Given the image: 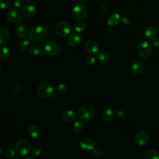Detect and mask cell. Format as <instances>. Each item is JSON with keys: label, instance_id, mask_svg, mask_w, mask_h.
Instances as JSON below:
<instances>
[{"label": "cell", "instance_id": "obj_14", "mask_svg": "<svg viewBox=\"0 0 159 159\" xmlns=\"http://www.w3.org/2000/svg\"><path fill=\"white\" fill-rule=\"evenodd\" d=\"M85 48L87 52L91 54L96 53L99 50V45L94 39H89L85 43Z\"/></svg>", "mask_w": 159, "mask_h": 159}, {"label": "cell", "instance_id": "obj_3", "mask_svg": "<svg viewBox=\"0 0 159 159\" xmlns=\"http://www.w3.org/2000/svg\"><path fill=\"white\" fill-rule=\"evenodd\" d=\"M15 147L19 154L25 156L28 155L32 150L30 143L25 139H19L15 144Z\"/></svg>", "mask_w": 159, "mask_h": 159}, {"label": "cell", "instance_id": "obj_13", "mask_svg": "<svg viewBox=\"0 0 159 159\" xmlns=\"http://www.w3.org/2000/svg\"><path fill=\"white\" fill-rule=\"evenodd\" d=\"M80 147L84 150H93L95 147V142L91 138H84L80 142Z\"/></svg>", "mask_w": 159, "mask_h": 159}, {"label": "cell", "instance_id": "obj_8", "mask_svg": "<svg viewBox=\"0 0 159 159\" xmlns=\"http://www.w3.org/2000/svg\"><path fill=\"white\" fill-rule=\"evenodd\" d=\"M7 19L12 24H19L22 20V15L16 8L10 9L6 15Z\"/></svg>", "mask_w": 159, "mask_h": 159}, {"label": "cell", "instance_id": "obj_16", "mask_svg": "<svg viewBox=\"0 0 159 159\" xmlns=\"http://www.w3.org/2000/svg\"><path fill=\"white\" fill-rule=\"evenodd\" d=\"M61 117L63 120L67 122H73L77 118L76 113L71 110H65L62 112Z\"/></svg>", "mask_w": 159, "mask_h": 159}, {"label": "cell", "instance_id": "obj_21", "mask_svg": "<svg viewBox=\"0 0 159 159\" xmlns=\"http://www.w3.org/2000/svg\"><path fill=\"white\" fill-rule=\"evenodd\" d=\"M114 117V112L111 109H107L105 111H104L101 116V119L104 122H109L113 119Z\"/></svg>", "mask_w": 159, "mask_h": 159}, {"label": "cell", "instance_id": "obj_11", "mask_svg": "<svg viewBox=\"0 0 159 159\" xmlns=\"http://www.w3.org/2000/svg\"><path fill=\"white\" fill-rule=\"evenodd\" d=\"M149 139L148 135L147 132L145 130L139 131L135 136V142L136 144L139 146L145 145Z\"/></svg>", "mask_w": 159, "mask_h": 159}, {"label": "cell", "instance_id": "obj_41", "mask_svg": "<svg viewBox=\"0 0 159 159\" xmlns=\"http://www.w3.org/2000/svg\"><path fill=\"white\" fill-rule=\"evenodd\" d=\"M69 1L72 3H77L79 1V0H69Z\"/></svg>", "mask_w": 159, "mask_h": 159}, {"label": "cell", "instance_id": "obj_40", "mask_svg": "<svg viewBox=\"0 0 159 159\" xmlns=\"http://www.w3.org/2000/svg\"><path fill=\"white\" fill-rule=\"evenodd\" d=\"M121 20H122V22H123V24H126V25L130 24V19L128 18V17H124V18H122V19H121Z\"/></svg>", "mask_w": 159, "mask_h": 159}, {"label": "cell", "instance_id": "obj_28", "mask_svg": "<svg viewBox=\"0 0 159 159\" xmlns=\"http://www.w3.org/2000/svg\"><path fill=\"white\" fill-rule=\"evenodd\" d=\"M74 30L78 33L83 32L86 29V25L83 22H78L74 25Z\"/></svg>", "mask_w": 159, "mask_h": 159}, {"label": "cell", "instance_id": "obj_34", "mask_svg": "<svg viewBox=\"0 0 159 159\" xmlns=\"http://www.w3.org/2000/svg\"><path fill=\"white\" fill-rule=\"evenodd\" d=\"M0 6L2 9H7L10 7V2L9 0H0Z\"/></svg>", "mask_w": 159, "mask_h": 159}, {"label": "cell", "instance_id": "obj_26", "mask_svg": "<svg viewBox=\"0 0 159 159\" xmlns=\"http://www.w3.org/2000/svg\"><path fill=\"white\" fill-rule=\"evenodd\" d=\"M42 52L41 48L37 45H32L29 48V53L34 56L39 55Z\"/></svg>", "mask_w": 159, "mask_h": 159}, {"label": "cell", "instance_id": "obj_5", "mask_svg": "<svg viewBox=\"0 0 159 159\" xmlns=\"http://www.w3.org/2000/svg\"><path fill=\"white\" fill-rule=\"evenodd\" d=\"M71 31V25L67 21H61L55 27L56 34L61 37L68 35Z\"/></svg>", "mask_w": 159, "mask_h": 159}, {"label": "cell", "instance_id": "obj_10", "mask_svg": "<svg viewBox=\"0 0 159 159\" xmlns=\"http://www.w3.org/2000/svg\"><path fill=\"white\" fill-rule=\"evenodd\" d=\"M21 13L25 19L31 20L35 16L36 9L32 4H26L22 7Z\"/></svg>", "mask_w": 159, "mask_h": 159}, {"label": "cell", "instance_id": "obj_9", "mask_svg": "<svg viewBox=\"0 0 159 159\" xmlns=\"http://www.w3.org/2000/svg\"><path fill=\"white\" fill-rule=\"evenodd\" d=\"M137 52L139 55L143 58L148 57L152 52V45L146 41L142 42L138 46Z\"/></svg>", "mask_w": 159, "mask_h": 159}, {"label": "cell", "instance_id": "obj_12", "mask_svg": "<svg viewBox=\"0 0 159 159\" xmlns=\"http://www.w3.org/2000/svg\"><path fill=\"white\" fill-rule=\"evenodd\" d=\"M82 41V36L81 34L78 33H74L71 34L67 40L68 44L71 47H77L79 45Z\"/></svg>", "mask_w": 159, "mask_h": 159}, {"label": "cell", "instance_id": "obj_4", "mask_svg": "<svg viewBox=\"0 0 159 159\" xmlns=\"http://www.w3.org/2000/svg\"><path fill=\"white\" fill-rule=\"evenodd\" d=\"M37 94L42 98H47L52 96L54 93V89L52 85L48 83L40 84L37 89Z\"/></svg>", "mask_w": 159, "mask_h": 159}, {"label": "cell", "instance_id": "obj_29", "mask_svg": "<svg viewBox=\"0 0 159 159\" xmlns=\"http://www.w3.org/2000/svg\"><path fill=\"white\" fill-rule=\"evenodd\" d=\"M3 155L7 158H13L16 155V151L12 148H7L3 152Z\"/></svg>", "mask_w": 159, "mask_h": 159}, {"label": "cell", "instance_id": "obj_17", "mask_svg": "<svg viewBox=\"0 0 159 159\" xmlns=\"http://www.w3.org/2000/svg\"><path fill=\"white\" fill-rule=\"evenodd\" d=\"M14 32L15 34L20 38H24L26 37L27 31L26 27L20 24H17L14 27Z\"/></svg>", "mask_w": 159, "mask_h": 159}, {"label": "cell", "instance_id": "obj_31", "mask_svg": "<svg viewBox=\"0 0 159 159\" xmlns=\"http://www.w3.org/2000/svg\"><path fill=\"white\" fill-rule=\"evenodd\" d=\"M30 43H31L29 39H24V40H21L20 42L19 43V48L22 50H25L27 48H29Z\"/></svg>", "mask_w": 159, "mask_h": 159}, {"label": "cell", "instance_id": "obj_32", "mask_svg": "<svg viewBox=\"0 0 159 159\" xmlns=\"http://www.w3.org/2000/svg\"><path fill=\"white\" fill-rule=\"evenodd\" d=\"M42 148L39 146H35L31 150V155L33 157H38L42 153Z\"/></svg>", "mask_w": 159, "mask_h": 159}, {"label": "cell", "instance_id": "obj_37", "mask_svg": "<svg viewBox=\"0 0 159 159\" xmlns=\"http://www.w3.org/2000/svg\"><path fill=\"white\" fill-rule=\"evenodd\" d=\"M24 0H14L13 2V5L15 8H20L24 5Z\"/></svg>", "mask_w": 159, "mask_h": 159}, {"label": "cell", "instance_id": "obj_25", "mask_svg": "<svg viewBox=\"0 0 159 159\" xmlns=\"http://www.w3.org/2000/svg\"><path fill=\"white\" fill-rule=\"evenodd\" d=\"M1 55L0 57L2 61H6L10 57V52L9 49L6 47H1L0 48Z\"/></svg>", "mask_w": 159, "mask_h": 159}, {"label": "cell", "instance_id": "obj_15", "mask_svg": "<svg viewBox=\"0 0 159 159\" xmlns=\"http://www.w3.org/2000/svg\"><path fill=\"white\" fill-rule=\"evenodd\" d=\"M145 68V65L142 61H137L134 62L131 66V70L132 72L135 75L141 74L142 72H143Z\"/></svg>", "mask_w": 159, "mask_h": 159}, {"label": "cell", "instance_id": "obj_1", "mask_svg": "<svg viewBox=\"0 0 159 159\" xmlns=\"http://www.w3.org/2000/svg\"><path fill=\"white\" fill-rule=\"evenodd\" d=\"M48 30L45 25H38L33 27L29 32L28 36L32 42L39 43L43 41L48 35Z\"/></svg>", "mask_w": 159, "mask_h": 159}, {"label": "cell", "instance_id": "obj_24", "mask_svg": "<svg viewBox=\"0 0 159 159\" xmlns=\"http://www.w3.org/2000/svg\"><path fill=\"white\" fill-rule=\"evenodd\" d=\"M145 159H159V153L154 150H147L144 155Z\"/></svg>", "mask_w": 159, "mask_h": 159}, {"label": "cell", "instance_id": "obj_18", "mask_svg": "<svg viewBox=\"0 0 159 159\" xmlns=\"http://www.w3.org/2000/svg\"><path fill=\"white\" fill-rule=\"evenodd\" d=\"M29 135L34 139H36L39 137L40 135V127L36 125V124H32L29 127Z\"/></svg>", "mask_w": 159, "mask_h": 159}, {"label": "cell", "instance_id": "obj_39", "mask_svg": "<svg viewBox=\"0 0 159 159\" xmlns=\"http://www.w3.org/2000/svg\"><path fill=\"white\" fill-rule=\"evenodd\" d=\"M107 11V6H106V4H102L101 7H100V12L102 14H104V13H106Z\"/></svg>", "mask_w": 159, "mask_h": 159}, {"label": "cell", "instance_id": "obj_22", "mask_svg": "<svg viewBox=\"0 0 159 159\" xmlns=\"http://www.w3.org/2000/svg\"><path fill=\"white\" fill-rule=\"evenodd\" d=\"M144 34L145 37L148 39H153L154 38H155L157 34V31L154 27L148 26L145 29Z\"/></svg>", "mask_w": 159, "mask_h": 159}, {"label": "cell", "instance_id": "obj_19", "mask_svg": "<svg viewBox=\"0 0 159 159\" xmlns=\"http://www.w3.org/2000/svg\"><path fill=\"white\" fill-rule=\"evenodd\" d=\"M121 17L120 15L117 13H113L108 18L107 23V25L109 26H113L118 23L121 20Z\"/></svg>", "mask_w": 159, "mask_h": 159}, {"label": "cell", "instance_id": "obj_43", "mask_svg": "<svg viewBox=\"0 0 159 159\" xmlns=\"http://www.w3.org/2000/svg\"><path fill=\"white\" fill-rule=\"evenodd\" d=\"M31 1H32V0H25V1L27 2H30Z\"/></svg>", "mask_w": 159, "mask_h": 159}, {"label": "cell", "instance_id": "obj_23", "mask_svg": "<svg viewBox=\"0 0 159 159\" xmlns=\"http://www.w3.org/2000/svg\"><path fill=\"white\" fill-rule=\"evenodd\" d=\"M96 60L101 64H106L110 61V57L105 52H99L96 55Z\"/></svg>", "mask_w": 159, "mask_h": 159}, {"label": "cell", "instance_id": "obj_30", "mask_svg": "<svg viewBox=\"0 0 159 159\" xmlns=\"http://www.w3.org/2000/svg\"><path fill=\"white\" fill-rule=\"evenodd\" d=\"M66 85L63 83H60L55 88V94L58 95V94H63L66 91Z\"/></svg>", "mask_w": 159, "mask_h": 159}, {"label": "cell", "instance_id": "obj_33", "mask_svg": "<svg viewBox=\"0 0 159 159\" xmlns=\"http://www.w3.org/2000/svg\"><path fill=\"white\" fill-rule=\"evenodd\" d=\"M93 152L94 156L97 157H101L103 155V150L99 147H94L93 149Z\"/></svg>", "mask_w": 159, "mask_h": 159}, {"label": "cell", "instance_id": "obj_20", "mask_svg": "<svg viewBox=\"0 0 159 159\" xmlns=\"http://www.w3.org/2000/svg\"><path fill=\"white\" fill-rule=\"evenodd\" d=\"M9 37V30L5 27H2L0 29V44L3 45L7 42Z\"/></svg>", "mask_w": 159, "mask_h": 159}, {"label": "cell", "instance_id": "obj_42", "mask_svg": "<svg viewBox=\"0 0 159 159\" xmlns=\"http://www.w3.org/2000/svg\"><path fill=\"white\" fill-rule=\"evenodd\" d=\"M26 159H33L32 157H25Z\"/></svg>", "mask_w": 159, "mask_h": 159}, {"label": "cell", "instance_id": "obj_6", "mask_svg": "<svg viewBox=\"0 0 159 159\" xmlns=\"http://www.w3.org/2000/svg\"><path fill=\"white\" fill-rule=\"evenodd\" d=\"M72 14L75 19L81 20L87 17L88 15V11L83 4H78L73 7Z\"/></svg>", "mask_w": 159, "mask_h": 159}, {"label": "cell", "instance_id": "obj_35", "mask_svg": "<svg viewBox=\"0 0 159 159\" xmlns=\"http://www.w3.org/2000/svg\"><path fill=\"white\" fill-rule=\"evenodd\" d=\"M86 63L88 65H93L96 61V58L93 55V54L91 55H89L86 58Z\"/></svg>", "mask_w": 159, "mask_h": 159}, {"label": "cell", "instance_id": "obj_38", "mask_svg": "<svg viewBox=\"0 0 159 159\" xmlns=\"http://www.w3.org/2000/svg\"><path fill=\"white\" fill-rule=\"evenodd\" d=\"M152 45L155 47H159V37L154 38L152 41Z\"/></svg>", "mask_w": 159, "mask_h": 159}, {"label": "cell", "instance_id": "obj_7", "mask_svg": "<svg viewBox=\"0 0 159 159\" xmlns=\"http://www.w3.org/2000/svg\"><path fill=\"white\" fill-rule=\"evenodd\" d=\"M44 52L47 55L56 56L61 53V48L56 42L48 41L44 46Z\"/></svg>", "mask_w": 159, "mask_h": 159}, {"label": "cell", "instance_id": "obj_36", "mask_svg": "<svg viewBox=\"0 0 159 159\" xmlns=\"http://www.w3.org/2000/svg\"><path fill=\"white\" fill-rule=\"evenodd\" d=\"M116 116L117 118L119 120H124L125 119V117H126L125 113L124 111H117L116 112Z\"/></svg>", "mask_w": 159, "mask_h": 159}, {"label": "cell", "instance_id": "obj_27", "mask_svg": "<svg viewBox=\"0 0 159 159\" xmlns=\"http://www.w3.org/2000/svg\"><path fill=\"white\" fill-rule=\"evenodd\" d=\"M83 127V124L81 120H76L72 125V130L75 132H80Z\"/></svg>", "mask_w": 159, "mask_h": 159}, {"label": "cell", "instance_id": "obj_2", "mask_svg": "<svg viewBox=\"0 0 159 159\" xmlns=\"http://www.w3.org/2000/svg\"><path fill=\"white\" fill-rule=\"evenodd\" d=\"M95 111L93 106L89 104L82 106L78 111V117L81 120L88 121L93 118Z\"/></svg>", "mask_w": 159, "mask_h": 159}]
</instances>
